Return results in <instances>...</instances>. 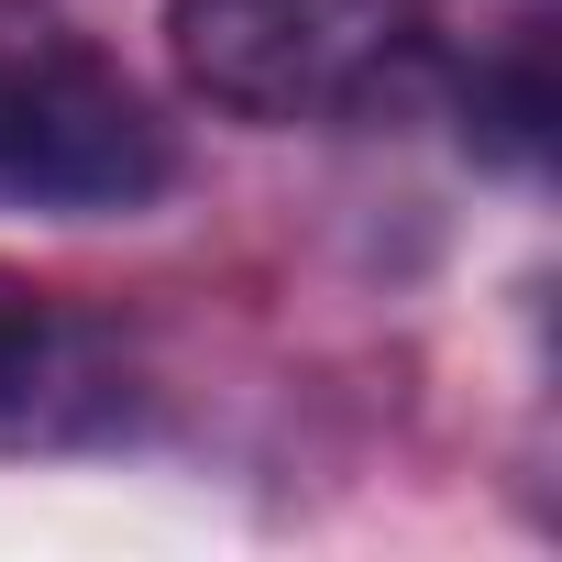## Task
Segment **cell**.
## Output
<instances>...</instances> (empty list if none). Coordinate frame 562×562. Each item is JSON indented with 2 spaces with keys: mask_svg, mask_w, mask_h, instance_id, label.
I'll return each instance as SVG.
<instances>
[{
  "mask_svg": "<svg viewBox=\"0 0 562 562\" xmlns=\"http://www.w3.org/2000/svg\"><path fill=\"white\" fill-rule=\"evenodd\" d=\"M463 144L507 177H529L551 155V56H540V34H518L507 56H485L463 78Z\"/></svg>",
  "mask_w": 562,
  "mask_h": 562,
  "instance_id": "cell-4",
  "label": "cell"
},
{
  "mask_svg": "<svg viewBox=\"0 0 562 562\" xmlns=\"http://www.w3.org/2000/svg\"><path fill=\"white\" fill-rule=\"evenodd\" d=\"M177 188L166 111L45 0H0V210L100 221Z\"/></svg>",
  "mask_w": 562,
  "mask_h": 562,
  "instance_id": "cell-2",
  "label": "cell"
},
{
  "mask_svg": "<svg viewBox=\"0 0 562 562\" xmlns=\"http://www.w3.org/2000/svg\"><path fill=\"white\" fill-rule=\"evenodd\" d=\"M177 78L265 133H342L419 100L441 67L430 0H166Z\"/></svg>",
  "mask_w": 562,
  "mask_h": 562,
  "instance_id": "cell-1",
  "label": "cell"
},
{
  "mask_svg": "<svg viewBox=\"0 0 562 562\" xmlns=\"http://www.w3.org/2000/svg\"><path fill=\"white\" fill-rule=\"evenodd\" d=\"M144 408L133 353L100 310L34 288V276H0V463L34 452H100L122 441Z\"/></svg>",
  "mask_w": 562,
  "mask_h": 562,
  "instance_id": "cell-3",
  "label": "cell"
}]
</instances>
